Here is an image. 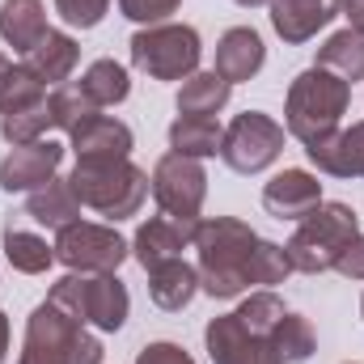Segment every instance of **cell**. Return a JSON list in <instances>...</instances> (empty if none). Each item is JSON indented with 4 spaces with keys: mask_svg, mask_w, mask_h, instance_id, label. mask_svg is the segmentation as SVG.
<instances>
[{
    "mask_svg": "<svg viewBox=\"0 0 364 364\" xmlns=\"http://www.w3.org/2000/svg\"><path fill=\"white\" fill-rule=\"evenodd\" d=\"M220 140H225V127L216 123V114H178L170 123V153L182 157H216L220 153Z\"/></svg>",
    "mask_w": 364,
    "mask_h": 364,
    "instance_id": "603a6c76",
    "label": "cell"
},
{
    "mask_svg": "<svg viewBox=\"0 0 364 364\" xmlns=\"http://www.w3.org/2000/svg\"><path fill=\"white\" fill-rule=\"evenodd\" d=\"M279 153H284V127L263 110H246L225 127L220 161L233 174H263Z\"/></svg>",
    "mask_w": 364,
    "mask_h": 364,
    "instance_id": "9c48e42d",
    "label": "cell"
},
{
    "mask_svg": "<svg viewBox=\"0 0 364 364\" xmlns=\"http://www.w3.org/2000/svg\"><path fill=\"white\" fill-rule=\"evenodd\" d=\"M263 64H267V47H263L259 30H250V26H233V30L220 34V43H216V68H212V73H220L229 85L250 81Z\"/></svg>",
    "mask_w": 364,
    "mask_h": 364,
    "instance_id": "ac0fdd59",
    "label": "cell"
},
{
    "mask_svg": "<svg viewBox=\"0 0 364 364\" xmlns=\"http://www.w3.org/2000/svg\"><path fill=\"white\" fill-rule=\"evenodd\" d=\"M182 0H119V13L140 26H161L170 13H178Z\"/></svg>",
    "mask_w": 364,
    "mask_h": 364,
    "instance_id": "e575fe53",
    "label": "cell"
},
{
    "mask_svg": "<svg viewBox=\"0 0 364 364\" xmlns=\"http://www.w3.org/2000/svg\"><path fill=\"white\" fill-rule=\"evenodd\" d=\"M51 305H60L64 314H73L81 326L90 322L97 331H106V335H114V331H123V322H127V314H132V296H127V284L119 279V275H64V279H55L51 284V296H47Z\"/></svg>",
    "mask_w": 364,
    "mask_h": 364,
    "instance_id": "8992f818",
    "label": "cell"
},
{
    "mask_svg": "<svg viewBox=\"0 0 364 364\" xmlns=\"http://www.w3.org/2000/svg\"><path fill=\"white\" fill-rule=\"evenodd\" d=\"M233 4H242V9H259V4H272V0H233Z\"/></svg>",
    "mask_w": 364,
    "mask_h": 364,
    "instance_id": "60d3db41",
    "label": "cell"
},
{
    "mask_svg": "<svg viewBox=\"0 0 364 364\" xmlns=\"http://www.w3.org/2000/svg\"><path fill=\"white\" fill-rule=\"evenodd\" d=\"M292 275V263H288V255H284V246H275V242H259V250H255V263H250V279L255 284H284Z\"/></svg>",
    "mask_w": 364,
    "mask_h": 364,
    "instance_id": "d6a6232c",
    "label": "cell"
},
{
    "mask_svg": "<svg viewBox=\"0 0 364 364\" xmlns=\"http://www.w3.org/2000/svg\"><path fill=\"white\" fill-rule=\"evenodd\" d=\"M68 182H73V195L81 199V208H93L106 220H127L149 199V174L140 166H132L127 157L77 161V170L68 174Z\"/></svg>",
    "mask_w": 364,
    "mask_h": 364,
    "instance_id": "277c9868",
    "label": "cell"
},
{
    "mask_svg": "<svg viewBox=\"0 0 364 364\" xmlns=\"http://www.w3.org/2000/svg\"><path fill=\"white\" fill-rule=\"evenodd\" d=\"M195 292H199V272H195L186 259H170V263H161V267L149 272V296H153V305L166 309V314L186 309V305L195 301Z\"/></svg>",
    "mask_w": 364,
    "mask_h": 364,
    "instance_id": "7402d4cb",
    "label": "cell"
},
{
    "mask_svg": "<svg viewBox=\"0 0 364 364\" xmlns=\"http://www.w3.org/2000/svg\"><path fill=\"white\" fill-rule=\"evenodd\" d=\"M106 9H110V0H55V13L77 30H93L106 17Z\"/></svg>",
    "mask_w": 364,
    "mask_h": 364,
    "instance_id": "836d02e7",
    "label": "cell"
},
{
    "mask_svg": "<svg viewBox=\"0 0 364 364\" xmlns=\"http://www.w3.org/2000/svg\"><path fill=\"white\" fill-rule=\"evenodd\" d=\"M4 259L9 267L21 275H43L55 263V246H47V237L38 233H26V229H4Z\"/></svg>",
    "mask_w": 364,
    "mask_h": 364,
    "instance_id": "484cf974",
    "label": "cell"
},
{
    "mask_svg": "<svg viewBox=\"0 0 364 364\" xmlns=\"http://www.w3.org/2000/svg\"><path fill=\"white\" fill-rule=\"evenodd\" d=\"M352 106V85L326 68H305L292 85H288V102H284V123L288 136H296L305 149L326 140L331 132H339L343 114Z\"/></svg>",
    "mask_w": 364,
    "mask_h": 364,
    "instance_id": "7a4b0ae2",
    "label": "cell"
},
{
    "mask_svg": "<svg viewBox=\"0 0 364 364\" xmlns=\"http://www.w3.org/2000/svg\"><path fill=\"white\" fill-rule=\"evenodd\" d=\"M149 191H153V199H157V208H161L166 216L199 220L203 199H208V170H203V161H195V157L166 153V157L153 166Z\"/></svg>",
    "mask_w": 364,
    "mask_h": 364,
    "instance_id": "30bf717a",
    "label": "cell"
},
{
    "mask_svg": "<svg viewBox=\"0 0 364 364\" xmlns=\"http://www.w3.org/2000/svg\"><path fill=\"white\" fill-rule=\"evenodd\" d=\"M305 157L331 178H364V123L331 132L326 140L309 144Z\"/></svg>",
    "mask_w": 364,
    "mask_h": 364,
    "instance_id": "2e32d148",
    "label": "cell"
},
{
    "mask_svg": "<svg viewBox=\"0 0 364 364\" xmlns=\"http://www.w3.org/2000/svg\"><path fill=\"white\" fill-rule=\"evenodd\" d=\"M203 343H208L212 364H284L272 339L246 331L237 314H220V318H212L208 331H203Z\"/></svg>",
    "mask_w": 364,
    "mask_h": 364,
    "instance_id": "8fae6325",
    "label": "cell"
},
{
    "mask_svg": "<svg viewBox=\"0 0 364 364\" xmlns=\"http://www.w3.org/2000/svg\"><path fill=\"white\" fill-rule=\"evenodd\" d=\"M335 272L348 275V279H364V233H356V237L343 246V255H339Z\"/></svg>",
    "mask_w": 364,
    "mask_h": 364,
    "instance_id": "8d00e7d4",
    "label": "cell"
},
{
    "mask_svg": "<svg viewBox=\"0 0 364 364\" xmlns=\"http://www.w3.org/2000/svg\"><path fill=\"white\" fill-rule=\"evenodd\" d=\"M233 314L242 318V326H246V331H255V335L272 339V331L279 326V318H284L288 309H284V301H279L275 292H250Z\"/></svg>",
    "mask_w": 364,
    "mask_h": 364,
    "instance_id": "1f68e13d",
    "label": "cell"
},
{
    "mask_svg": "<svg viewBox=\"0 0 364 364\" xmlns=\"http://www.w3.org/2000/svg\"><path fill=\"white\" fill-rule=\"evenodd\" d=\"M272 343H275V352H279L284 364H305L314 356V348H318L314 326H309V318H301V314H284V318H279V326L272 331Z\"/></svg>",
    "mask_w": 364,
    "mask_h": 364,
    "instance_id": "f1b7e54d",
    "label": "cell"
},
{
    "mask_svg": "<svg viewBox=\"0 0 364 364\" xmlns=\"http://www.w3.org/2000/svg\"><path fill=\"white\" fill-rule=\"evenodd\" d=\"M81 85H85V93H90L97 106H119L132 93V77L114 60H93L90 68H85V77H81Z\"/></svg>",
    "mask_w": 364,
    "mask_h": 364,
    "instance_id": "83f0119b",
    "label": "cell"
},
{
    "mask_svg": "<svg viewBox=\"0 0 364 364\" xmlns=\"http://www.w3.org/2000/svg\"><path fill=\"white\" fill-rule=\"evenodd\" d=\"M77 161H114V157H132V127L110 119V114H93L90 123H81L73 136H68Z\"/></svg>",
    "mask_w": 364,
    "mask_h": 364,
    "instance_id": "e0dca14e",
    "label": "cell"
},
{
    "mask_svg": "<svg viewBox=\"0 0 364 364\" xmlns=\"http://www.w3.org/2000/svg\"><path fill=\"white\" fill-rule=\"evenodd\" d=\"M259 233L233 216H212V220H199L195 225V250H199V288L216 301H233L242 296L255 279H250V263H255V250H259Z\"/></svg>",
    "mask_w": 364,
    "mask_h": 364,
    "instance_id": "6da1fadb",
    "label": "cell"
},
{
    "mask_svg": "<svg viewBox=\"0 0 364 364\" xmlns=\"http://www.w3.org/2000/svg\"><path fill=\"white\" fill-rule=\"evenodd\" d=\"M47 106H51V127H60V132H68V136H73L81 123H90L93 114L102 110L90 93H85L81 81H73V85H55L51 97H47Z\"/></svg>",
    "mask_w": 364,
    "mask_h": 364,
    "instance_id": "4316f807",
    "label": "cell"
},
{
    "mask_svg": "<svg viewBox=\"0 0 364 364\" xmlns=\"http://www.w3.org/2000/svg\"><path fill=\"white\" fill-rule=\"evenodd\" d=\"M339 13L348 17V30L364 34V0H343V4H339Z\"/></svg>",
    "mask_w": 364,
    "mask_h": 364,
    "instance_id": "74e56055",
    "label": "cell"
},
{
    "mask_svg": "<svg viewBox=\"0 0 364 364\" xmlns=\"http://www.w3.org/2000/svg\"><path fill=\"white\" fill-rule=\"evenodd\" d=\"M64 161V144L55 140H34V144H17L4 161H0V191H38L55 178Z\"/></svg>",
    "mask_w": 364,
    "mask_h": 364,
    "instance_id": "4fadbf2b",
    "label": "cell"
},
{
    "mask_svg": "<svg viewBox=\"0 0 364 364\" xmlns=\"http://www.w3.org/2000/svg\"><path fill=\"white\" fill-rule=\"evenodd\" d=\"M318 68L343 77L348 85H352V81H364V34H356V30L331 34V38L318 47Z\"/></svg>",
    "mask_w": 364,
    "mask_h": 364,
    "instance_id": "cb8c5ba5",
    "label": "cell"
},
{
    "mask_svg": "<svg viewBox=\"0 0 364 364\" xmlns=\"http://www.w3.org/2000/svg\"><path fill=\"white\" fill-rule=\"evenodd\" d=\"M51 127V106L47 102H34L26 110H13V114H0V136L17 149V144H34L43 140V132Z\"/></svg>",
    "mask_w": 364,
    "mask_h": 364,
    "instance_id": "f546056e",
    "label": "cell"
},
{
    "mask_svg": "<svg viewBox=\"0 0 364 364\" xmlns=\"http://www.w3.org/2000/svg\"><path fill=\"white\" fill-rule=\"evenodd\" d=\"M26 216L60 233V229H68V225L81 220V199L73 195V182L68 178H51L47 186L30 191V199H26Z\"/></svg>",
    "mask_w": 364,
    "mask_h": 364,
    "instance_id": "44dd1931",
    "label": "cell"
},
{
    "mask_svg": "<svg viewBox=\"0 0 364 364\" xmlns=\"http://www.w3.org/2000/svg\"><path fill=\"white\" fill-rule=\"evenodd\" d=\"M233 85L220 73H191L178 90V114H216L229 106Z\"/></svg>",
    "mask_w": 364,
    "mask_h": 364,
    "instance_id": "d4e9b609",
    "label": "cell"
},
{
    "mask_svg": "<svg viewBox=\"0 0 364 364\" xmlns=\"http://www.w3.org/2000/svg\"><path fill=\"white\" fill-rule=\"evenodd\" d=\"M9 360V318H4V309H0V364Z\"/></svg>",
    "mask_w": 364,
    "mask_h": 364,
    "instance_id": "f35d334b",
    "label": "cell"
},
{
    "mask_svg": "<svg viewBox=\"0 0 364 364\" xmlns=\"http://www.w3.org/2000/svg\"><path fill=\"white\" fill-rule=\"evenodd\" d=\"M34 102H47V85L26 68V64H13L4 85H0V114H13V110H26Z\"/></svg>",
    "mask_w": 364,
    "mask_h": 364,
    "instance_id": "4dcf8cb0",
    "label": "cell"
},
{
    "mask_svg": "<svg viewBox=\"0 0 364 364\" xmlns=\"http://www.w3.org/2000/svg\"><path fill=\"white\" fill-rule=\"evenodd\" d=\"M356 233H360L356 212H352L348 203H335V199L326 203V199H322L309 216H301V220H296V233L288 237L284 255H288L292 272H301V275L335 272V263H339L343 246H348Z\"/></svg>",
    "mask_w": 364,
    "mask_h": 364,
    "instance_id": "3957f363",
    "label": "cell"
},
{
    "mask_svg": "<svg viewBox=\"0 0 364 364\" xmlns=\"http://www.w3.org/2000/svg\"><path fill=\"white\" fill-rule=\"evenodd\" d=\"M47 30H51V26H47L43 0H4V4H0V38H4L17 55L34 51Z\"/></svg>",
    "mask_w": 364,
    "mask_h": 364,
    "instance_id": "ffe728a7",
    "label": "cell"
},
{
    "mask_svg": "<svg viewBox=\"0 0 364 364\" xmlns=\"http://www.w3.org/2000/svg\"><path fill=\"white\" fill-rule=\"evenodd\" d=\"M102 356H106L102 343L73 314L43 301L26 322V343L17 364H102Z\"/></svg>",
    "mask_w": 364,
    "mask_h": 364,
    "instance_id": "5b68a950",
    "label": "cell"
},
{
    "mask_svg": "<svg viewBox=\"0 0 364 364\" xmlns=\"http://www.w3.org/2000/svg\"><path fill=\"white\" fill-rule=\"evenodd\" d=\"M360 318H364V301H360Z\"/></svg>",
    "mask_w": 364,
    "mask_h": 364,
    "instance_id": "b9f144b4",
    "label": "cell"
},
{
    "mask_svg": "<svg viewBox=\"0 0 364 364\" xmlns=\"http://www.w3.org/2000/svg\"><path fill=\"white\" fill-rule=\"evenodd\" d=\"M77 60H81V47H77V38L64 34V30H47L43 43L21 55V64H26L43 85H64V81L73 77Z\"/></svg>",
    "mask_w": 364,
    "mask_h": 364,
    "instance_id": "d6986e66",
    "label": "cell"
},
{
    "mask_svg": "<svg viewBox=\"0 0 364 364\" xmlns=\"http://www.w3.org/2000/svg\"><path fill=\"white\" fill-rule=\"evenodd\" d=\"M136 364H195L191 360V352L186 348H178V343H149V348H140V356H136Z\"/></svg>",
    "mask_w": 364,
    "mask_h": 364,
    "instance_id": "d590c367",
    "label": "cell"
},
{
    "mask_svg": "<svg viewBox=\"0 0 364 364\" xmlns=\"http://www.w3.org/2000/svg\"><path fill=\"white\" fill-rule=\"evenodd\" d=\"M322 203V182L309 170H284L263 186V208L275 220H301Z\"/></svg>",
    "mask_w": 364,
    "mask_h": 364,
    "instance_id": "9a60e30c",
    "label": "cell"
},
{
    "mask_svg": "<svg viewBox=\"0 0 364 364\" xmlns=\"http://www.w3.org/2000/svg\"><path fill=\"white\" fill-rule=\"evenodd\" d=\"M127 255H132V246H127L123 233L110 229V225L77 220V225H68V229L55 233V263H64L68 272L114 275Z\"/></svg>",
    "mask_w": 364,
    "mask_h": 364,
    "instance_id": "ba28073f",
    "label": "cell"
},
{
    "mask_svg": "<svg viewBox=\"0 0 364 364\" xmlns=\"http://www.w3.org/2000/svg\"><path fill=\"white\" fill-rule=\"evenodd\" d=\"M9 68H13V64H9V55H0V85H4V77H9Z\"/></svg>",
    "mask_w": 364,
    "mask_h": 364,
    "instance_id": "ab89813d",
    "label": "cell"
},
{
    "mask_svg": "<svg viewBox=\"0 0 364 364\" xmlns=\"http://www.w3.org/2000/svg\"><path fill=\"white\" fill-rule=\"evenodd\" d=\"M339 4L343 0H272V30L284 43L301 47L339 17Z\"/></svg>",
    "mask_w": 364,
    "mask_h": 364,
    "instance_id": "5bb4252c",
    "label": "cell"
},
{
    "mask_svg": "<svg viewBox=\"0 0 364 364\" xmlns=\"http://www.w3.org/2000/svg\"><path fill=\"white\" fill-rule=\"evenodd\" d=\"M195 225L199 220H182V216H153V220H144L140 229H136V237H132V255H136V263L144 267V272H153V267H161V263H170V259H182V250L195 242Z\"/></svg>",
    "mask_w": 364,
    "mask_h": 364,
    "instance_id": "7c38bea8",
    "label": "cell"
},
{
    "mask_svg": "<svg viewBox=\"0 0 364 364\" xmlns=\"http://www.w3.org/2000/svg\"><path fill=\"white\" fill-rule=\"evenodd\" d=\"M132 51V64L153 77V81H186L191 73H199V55H203V43H199V30L195 26H144L132 34L127 43Z\"/></svg>",
    "mask_w": 364,
    "mask_h": 364,
    "instance_id": "52a82bcc",
    "label": "cell"
}]
</instances>
